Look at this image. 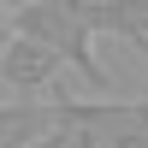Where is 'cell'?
<instances>
[{"instance_id": "5b68a950", "label": "cell", "mask_w": 148, "mask_h": 148, "mask_svg": "<svg viewBox=\"0 0 148 148\" xmlns=\"http://www.w3.org/2000/svg\"><path fill=\"white\" fill-rule=\"evenodd\" d=\"M18 6H30V0H0V12H6V18H12V12H18Z\"/></svg>"}, {"instance_id": "3957f363", "label": "cell", "mask_w": 148, "mask_h": 148, "mask_svg": "<svg viewBox=\"0 0 148 148\" xmlns=\"http://www.w3.org/2000/svg\"><path fill=\"white\" fill-rule=\"evenodd\" d=\"M53 125V101H0V148H42Z\"/></svg>"}, {"instance_id": "277c9868", "label": "cell", "mask_w": 148, "mask_h": 148, "mask_svg": "<svg viewBox=\"0 0 148 148\" xmlns=\"http://www.w3.org/2000/svg\"><path fill=\"white\" fill-rule=\"evenodd\" d=\"M77 6H83V18H89L95 36H119L130 47H136V36L148 24V0H77Z\"/></svg>"}, {"instance_id": "6da1fadb", "label": "cell", "mask_w": 148, "mask_h": 148, "mask_svg": "<svg viewBox=\"0 0 148 148\" xmlns=\"http://www.w3.org/2000/svg\"><path fill=\"white\" fill-rule=\"evenodd\" d=\"M6 24H12V30H24V36H36V42H47L65 65H77L95 89H113L107 65L95 59V42H101V36L89 30V18H83L77 0H30V6H18Z\"/></svg>"}, {"instance_id": "8992f818", "label": "cell", "mask_w": 148, "mask_h": 148, "mask_svg": "<svg viewBox=\"0 0 148 148\" xmlns=\"http://www.w3.org/2000/svg\"><path fill=\"white\" fill-rule=\"evenodd\" d=\"M136 47H142V53H148V24H142V36H136Z\"/></svg>"}, {"instance_id": "7a4b0ae2", "label": "cell", "mask_w": 148, "mask_h": 148, "mask_svg": "<svg viewBox=\"0 0 148 148\" xmlns=\"http://www.w3.org/2000/svg\"><path fill=\"white\" fill-rule=\"evenodd\" d=\"M59 71H65V59H59L47 42H36V36H24V30L6 36V47H0V89H12V95H42V89L59 83Z\"/></svg>"}]
</instances>
